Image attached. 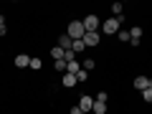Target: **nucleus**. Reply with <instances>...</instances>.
<instances>
[{
	"label": "nucleus",
	"mask_w": 152,
	"mask_h": 114,
	"mask_svg": "<svg viewBox=\"0 0 152 114\" xmlns=\"http://www.w3.org/2000/svg\"><path fill=\"white\" fill-rule=\"evenodd\" d=\"M66 36L71 38V41H84V36H86V28H84L81 20H71L69 28H66Z\"/></svg>",
	"instance_id": "obj_1"
},
{
	"label": "nucleus",
	"mask_w": 152,
	"mask_h": 114,
	"mask_svg": "<svg viewBox=\"0 0 152 114\" xmlns=\"http://www.w3.org/2000/svg\"><path fill=\"white\" fill-rule=\"evenodd\" d=\"M102 31L107 33V36H114V33H119V31H122V23L117 20V18H107V20L102 23Z\"/></svg>",
	"instance_id": "obj_2"
},
{
	"label": "nucleus",
	"mask_w": 152,
	"mask_h": 114,
	"mask_svg": "<svg viewBox=\"0 0 152 114\" xmlns=\"http://www.w3.org/2000/svg\"><path fill=\"white\" fill-rule=\"evenodd\" d=\"M84 28H86V33H96V28L102 26V20H99V15H86L84 18Z\"/></svg>",
	"instance_id": "obj_3"
},
{
	"label": "nucleus",
	"mask_w": 152,
	"mask_h": 114,
	"mask_svg": "<svg viewBox=\"0 0 152 114\" xmlns=\"http://www.w3.org/2000/svg\"><path fill=\"white\" fill-rule=\"evenodd\" d=\"M140 41H142V28H140V26L129 28V43L137 48V46H140Z\"/></svg>",
	"instance_id": "obj_4"
},
{
	"label": "nucleus",
	"mask_w": 152,
	"mask_h": 114,
	"mask_svg": "<svg viewBox=\"0 0 152 114\" xmlns=\"http://www.w3.org/2000/svg\"><path fill=\"white\" fill-rule=\"evenodd\" d=\"M99 41H102V36H99V33H86V36H84V43H86V48H96Z\"/></svg>",
	"instance_id": "obj_5"
},
{
	"label": "nucleus",
	"mask_w": 152,
	"mask_h": 114,
	"mask_svg": "<svg viewBox=\"0 0 152 114\" xmlns=\"http://www.w3.org/2000/svg\"><path fill=\"white\" fill-rule=\"evenodd\" d=\"M79 107H81L84 114H89V112L94 109V99H91V96H81V99H79Z\"/></svg>",
	"instance_id": "obj_6"
},
{
	"label": "nucleus",
	"mask_w": 152,
	"mask_h": 114,
	"mask_svg": "<svg viewBox=\"0 0 152 114\" xmlns=\"http://www.w3.org/2000/svg\"><path fill=\"white\" fill-rule=\"evenodd\" d=\"M56 46H58V48H64V51H71L74 41H71V38H69V36L64 33V36H58V43H56Z\"/></svg>",
	"instance_id": "obj_7"
},
{
	"label": "nucleus",
	"mask_w": 152,
	"mask_h": 114,
	"mask_svg": "<svg viewBox=\"0 0 152 114\" xmlns=\"http://www.w3.org/2000/svg\"><path fill=\"white\" fill-rule=\"evenodd\" d=\"M28 64H31V56H26V53H18L15 56V66H18V69H28Z\"/></svg>",
	"instance_id": "obj_8"
},
{
	"label": "nucleus",
	"mask_w": 152,
	"mask_h": 114,
	"mask_svg": "<svg viewBox=\"0 0 152 114\" xmlns=\"http://www.w3.org/2000/svg\"><path fill=\"white\" fill-rule=\"evenodd\" d=\"M147 86H150V79H147V76H137V79H134V89H140V91H145Z\"/></svg>",
	"instance_id": "obj_9"
},
{
	"label": "nucleus",
	"mask_w": 152,
	"mask_h": 114,
	"mask_svg": "<svg viewBox=\"0 0 152 114\" xmlns=\"http://www.w3.org/2000/svg\"><path fill=\"white\" fill-rule=\"evenodd\" d=\"M61 84H64L66 89L76 86V76H74V74H64V76H61Z\"/></svg>",
	"instance_id": "obj_10"
},
{
	"label": "nucleus",
	"mask_w": 152,
	"mask_h": 114,
	"mask_svg": "<svg viewBox=\"0 0 152 114\" xmlns=\"http://www.w3.org/2000/svg\"><path fill=\"white\" fill-rule=\"evenodd\" d=\"M79 71H81V64H79V61H69V64H66V74H79Z\"/></svg>",
	"instance_id": "obj_11"
},
{
	"label": "nucleus",
	"mask_w": 152,
	"mask_h": 114,
	"mask_svg": "<svg viewBox=\"0 0 152 114\" xmlns=\"http://www.w3.org/2000/svg\"><path fill=\"white\" fill-rule=\"evenodd\" d=\"M64 53H66V51H64V48H58V46H53V48H51V56H53V61H64Z\"/></svg>",
	"instance_id": "obj_12"
},
{
	"label": "nucleus",
	"mask_w": 152,
	"mask_h": 114,
	"mask_svg": "<svg viewBox=\"0 0 152 114\" xmlns=\"http://www.w3.org/2000/svg\"><path fill=\"white\" fill-rule=\"evenodd\" d=\"M94 114H107V104L104 102H94V109H91Z\"/></svg>",
	"instance_id": "obj_13"
},
{
	"label": "nucleus",
	"mask_w": 152,
	"mask_h": 114,
	"mask_svg": "<svg viewBox=\"0 0 152 114\" xmlns=\"http://www.w3.org/2000/svg\"><path fill=\"white\" fill-rule=\"evenodd\" d=\"M71 51H74V53H81V51H86V43H84V41H74Z\"/></svg>",
	"instance_id": "obj_14"
},
{
	"label": "nucleus",
	"mask_w": 152,
	"mask_h": 114,
	"mask_svg": "<svg viewBox=\"0 0 152 114\" xmlns=\"http://www.w3.org/2000/svg\"><path fill=\"white\" fill-rule=\"evenodd\" d=\"M122 10H124V5H122V3H114V5H112V13H114V18H119V15H122Z\"/></svg>",
	"instance_id": "obj_15"
},
{
	"label": "nucleus",
	"mask_w": 152,
	"mask_h": 114,
	"mask_svg": "<svg viewBox=\"0 0 152 114\" xmlns=\"http://www.w3.org/2000/svg\"><path fill=\"white\" fill-rule=\"evenodd\" d=\"M94 66H96V61H94V58H86V61L81 64V69H84V71H91Z\"/></svg>",
	"instance_id": "obj_16"
},
{
	"label": "nucleus",
	"mask_w": 152,
	"mask_h": 114,
	"mask_svg": "<svg viewBox=\"0 0 152 114\" xmlns=\"http://www.w3.org/2000/svg\"><path fill=\"white\" fill-rule=\"evenodd\" d=\"M117 38H119L122 43H129V31H119V33H117Z\"/></svg>",
	"instance_id": "obj_17"
},
{
	"label": "nucleus",
	"mask_w": 152,
	"mask_h": 114,
	"mask_svg": "<svg viewBox=\"0 0 152 114\" xmlns=\"http://www.w3.org/2000/svg\"><path fill=\"white\" fill-rule=\"evenodd\" d=\"M28 69H41V58H38V56H33V58H31V64H28Z\"/></svg>",
	"instance_id": "obj_18"
},
{
	"label": "nucleus",
	"mask_w": 152,
	"mask_h": 114,
	"mask_svg": "<svg viewBox=\"0 0 152 114\" xmlns=\"http://www.w3.org/2000/svg\"><path fill=\"white\" fill-rule=\"evenodd\" d=\"M142 99H145L147 104H152V89H145V91H142Z\"/></svg>",
	"instance_id": "obj_19"
},
{
	"label": "nucleus",
	"mask_w": 152,
	"mask_h": 114,
	"mask_svg": "<svg viewBox=\"0 0 152 114\" xmlns=\"http://www.w3.org/2000/svg\"><path fill=\"white\" fill-rule=\"evenodd\" d=\"M86 79H89V71H79V74H76V81H86Z\"/></svg>",
	"instance_id": "obj_20"
},
{
	"label": "nucleus",
	"mask_w": 152,
	"mask_h": 114,
	"mask_svg": "<svg viewBox=\"0 0 152 114\" xmlns=\"http://www.w3.org/2000/svg\"><path fill=\"white\" fill-rule=\"evenodd\" d=\"M56 71L58 74H66V61H56Z\"/></svg>",
	"instance_id": "obj_21"
},
{
	"label": "nucleus",
	"mask_w": 152,
	"mask_h": 114,
	"mask_svg": "<svg viewBox=\"0 0 152 114\" xmlns=\"http://www.w3.org/2000/svg\"><path fill=\"white\" fill-rule=\"evenodd\" d=\"M107 99H109V94H107V91H99V94H96V99H94V102H104V104H107Z\"/></svg>",
	"instance_id": "obj_22"
},
{
	"label": "nucleus",
	"mask_w": 152,
	"mask_h": 114,
	"mask_svg": "<svg viewBox=\"0 0 152 114\" xmlns=\"http://www.w3.org/2000/svg\"><path fill=\"white\" fill-rule=\"evenodd\" d=\"M69 114H84V112H81V107H71V112H69Z\"/></svg>",
	"instance_id": "obj_23"
},
{
	"label": "nucleus",
	"mask_w": 152,
	"mask_h": 114,
	"mask_svg": "<svg viewBox=\"0 0 152 114\" xmlns=\"http://www.w3.org/2000/svg\"><path fill=\"white\" fill-rule=\"evenodd\" d=\"M0 26H5V15H0Z\"/></svg>",
	"instance_id": "obj_24"
},
{
	"label": "nucleus",
	"mask_w": 152,
	"mask_h": 114,
	"mask_svg": "<svg viewBox=\"0 0 152 114\" xmlns=\"http://www.w3.org/2000/svg\"><path fill=\"white\" fill-rule=\"evenodd\" d=\"M147 89H152V79H150V86H147Z\"/></svg>",
	"instance_id": "obj_25"
}]
</instances>
